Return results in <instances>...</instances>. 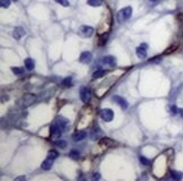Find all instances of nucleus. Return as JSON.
Segmentation results:
<instances>
[{"label": "nucleus", "instance_id": "obj_34", "mask_svg": "<svg viewBox=\"0 0 183 181\" xmlns=\"http://www.w3.org/2000/svg\"><path fill=\"white\" fill-rule=\"evenodd\" d=\"M180 114H181V117L183 118V109H181V110H180Z\"/></svg>", "mask_w": 183, "mask_h": 181}, {"label": "nucleus", "instance_id": "obj_25", "mask_svg": "<svg viewBox=\"0 0 183 181\" xmlns=\"http://www.w3.org/2000/svg\"><path fill=\"white\" fill-rule=\"evenodd\" d=\"M69 155H70V157H71V158H74V160H77V158L79 157V152H77V151H75V149H72Z\"/></svg>", "mask_w": 183, "mask_h": 181}, {"label": "nucleus", "instance_id": "obj_18", "mask_svg": "<svg viewBox=\"0 0 183 181\" xmlns=\"http://www.w3.org/2000/svg\"><path fill=\"white\" fill-rule=\"evenodd\" d=\"M171 177L172 179H174V180H181L183 178V174L181 172H178V171H172Z\"/></svg>", "mask_w": 183, "mask_h": 181}, {"label": "nucleus", "instance_id": "obj_9", "mask_svg": "<svg viewBox=\"0 0 183 181\" xmlns=\"http://www.w3.org/2000/svg\"><path fill=\"white\" fill-rule=\"evenodd\" d=\"M54 124H56V125H58L60 128L64 130V129L68 126L69 121H68L67 119H66V118H64V117H58L56 119V121H54Z\"/></svg>", "mask_w": 183, "mask_h": 181}, {"label": "nucleus", "instance_id": "obj_10", "mask_svg": "<svg viewBox=\"0 0 183 181\" xmlns=\"http://www.w3.org/2000/svg\"><path fill=\"white\" fill-rule=\"evenodd\" d=\"M12 35H14V37H15L16 40H19L22 36L25 35V30L23 27L18 26V27H16L15 30H14V33H12Z\"/></svg>", "mask_w": 183, "mask_h": 181}, {"label": "nucleus", "instance_id": "obj_1", "mask_svg": "<svg viewBox=\"0 0 183 181\" xmlns=\"http://www.w3.org/2000/svg\"><path fill=\"white\" fill-rule=\"evenodd\" d=\"M132 15V8L131 7H124L118 12V15H116V18H118V22H119L120 24H122L124 22H127Z\"/></svg>", "mask_w": 183, "mask_h": 181}, {"label": "nucleus", "instance_id": "obj_11", "mask_svg": "<svg viewBox=\"0 0 183 181\" xmlns=\"http://www.w3.org/2000/svg\"><path fill=\"white\" fill-rule=\"evenodd\" d=\"M52 164H53V160L50 158V157H48L47 160H44V161L42 162L41 168H42V170H44V171H48V170H50L52 168Z\"/></svg>", "mask_w": 183, "mask_h": 181}, {"label": "nucleus", "instance_id": "obj_4", "mask_svg": "<svg viewBox=\"0 0 183 181\" xmlns=\"http://www.w3.org/2000/svg\"><path fill=\"white\" fill-rule=\"evenodd\" d=\"M91 97H92V93L87 87H85V86L80 87V99L83 100V102H85V103L89 102Z\"/></svg>", "mask_w": 183, "mask_h": 181}, {"label": "nucleus", "instance_id": "obj_3", "mask_svg": "<svg viewBox=\"0 0 183 181\" xmlns=\"http://www.w3.org/2000/svg\"><path fill=\"white\" fill-rule=\"evenodd\" d=\"M101 118L103 119L104 121H112V119L114 118V113L112 111L111 109H103L101 111Z\"/></svg>", "mask_w": 183, "mask_h": 181}, {"label": "nucleus", "instance_id": "obj_5", "mask_svg": "<svg viewBox=\"0 0 183 181\" xmlns=\"http://www.w3.org/2000/svg\"><path fill=\"white\" fill-rule=\"evenodd\" d=\"M147 44L146 43H143V44L138 47L137 50H136V53H137V57L139 58V59H145L146 57H147Z\"/></svg>", "mask_w": 183, "mask_h": 181}, {"label": "nucleus", "instance_id": "obj_14", "mask_svg": "<svg viewBox=\"0 0 183 181\" xmlns=\"http://www.w3.org/2000/svg\"><path fill=\"white\" fill-rule=\"evenodd\" d=\"M103 62H104V64H110V66H116V59L114 58V57L108 56V57H104V58H103Z\"/></svg>", "mask_w": 183, "mask_h": 181}, {"label": "nucleus", "instance_id": "obj_30", "mask_svg": "<svg viewBox=\"0 0 183 181\" xmlns=\"http://www.w3.org/2000/svg\"><path fill=\"white\" fill-rule=\"evenodd\" d=\"M170 111H171L173 114H175V113H178L179 112V110H178V108L175 106V105H172L171 108H170Z\"/></svg>", "mask_w": 183, "mask_h": 181}, {"label": "nucleus", "instance_id": "obj_19", "mask_svg": "<svg viewBox=\"0 0 183 181\" xmlns=\"http://www.w3.org/2000/svg\"><path fill=\"white\" fill-rule=\"evenodd\" d=\"M103 2V0H87V4L89 6H93V7H97V6H101Z\"/></svg>", "mask_w": 183, "mask_h": 181}, {"label": "nucleus", "instance_id": "obj_8", "mask_svg": "<svg viewBox=\"0 0 183 181\" xmlns=\"http://www.w3.org/2000/svg\"><path fill=\"white\" fill-rule=\"evenodd\" d=\"M92 60V53L89 51H85L80 54L79 57V61L80 62H83V64H89Z\"/></svg>", "mask_w": 183, "mask_h": 181}, {"label": "nucleus", "instance_id": "obj_21", "mask_svg": "<svg viewBox=\"0 0 183 181\" xmlns=\"http://www.w3.org/2000/svg\"><path fill=\"white\" fill-rule=\"evenodd\" d=\"M54 145H57L60 148H66V147H67V143L64 141H54Z\"/></svg>", "mask_w": 183, "mask_h": 181}, {"label": "nucleus", "instance_id": "obj_31", "mask_svg": "<svg viewBox=\"0 0 183 181\" xmlns=\"http://www.w3.org/2000/svg\"><path fill=\"white\" fill-rule=\"evenodd\" d=\"M93 179H94V180H95V179H100V174H98V173H94V174H93Z\"/></svg>", "mask_w": 183, "mask_h": 181}, {"label": "nucleus", "instance_id": "obj_23", "mask_svg": "<svg viewBox=\"0 0 183 181\" xmlns=\"http://www.w3.org/2000/svg\"><path fill=\"white\" fill-rule=\"evenodd\" d=\"M0 5L2 8H8L10 6V0H0Z\"/></svg>", "mask_w": 183, "mask_h": 181}, {"label": "nucleus", "instance_id": "obj_32", "mask_svg": "<svg viewBox=\"0 0 183 181\" xmlns=\"http://www.w3.org/2000/svg\"><path fill=\"white\" fill-rule=\"evenodd\" d=\"M18 180H25V177H18V178H16V181H18Z\"/></svg>", "mask_w": 183, "mask_h": 181}, {"label": "nucleus", "instance_id": "obj_29", "mask_svg": "<svg viewBox=\"0 0 183 181\" xmlns=\"http://www.w3.org/2000/svg\"><path fill=\"white\" fill-rule=\"evenodd\" d=\"M139 160H140V162H141V163H143V165H148V164H149V161H148L146 157L140 156V157H139Z\"/></svg>", "mask_w": 183, "mask_h": 181}, {"label": "nucleus", "instance_id": "obj_6", "mask_svg": "<svg viewBox=\"0 0 183 181\" xmlns=\"http://www.w3.org/2000/svg\"><path fill=\"white\" fill-rule=\"evenodd\" d=\"M50 134H51V137L53 138H59L61 135H62V129L60 128L58 125H52L51 128H50Z\"/></svg>", "mask_w": 183, "mask_h": 181}, {"label": "nucleus", "instance_id": "obj_24", "mask_svg": "<svg viewBox=\"0 0 183 181\" xmlns=\"http://www.w3.org/2000/svg\"><path fill=\"white\" fill-rule=\"evenodd\" d=\"M105 74L104 70H96L94 74H93V78H98V77H102Z\"/></svg>", "mask_w": 183, "mask_h": 181}, {"label": "nucleus", "instance_id": "obj_16", "mask_svg": "<svg viewBox=\"0 0 183 181\" xmlns=\"http://www.w3.org/2000/svg\"><path fill=\"white\" fill-rule=\"evenodd\" d=\"M25 67L28 69V70H33L34 67H35V61L31 59V58H27L25 59Z\"/></svg>", "mask_w": 183, "mask_h": 181}, {"label": "nucleus", "instance_id": "obj_27", "mask_svg": "<svg viewBox=\"0 0 183 181\" xmlns=\"http://www.w3.org/2000/svg\"><path fill=\"white\" fill-rule=\"evenodd\" d=\"M106 40H108V34H103V35H102V39H101L100 41V47H103L104 43L106 42Z\"/></svg>", "mask_w": 183, "mask_h": 181}, {"label": "nucleus", "instance_id": "obj_28", "mask_svg": "<svg viewBox=\"0 0 183 181\" xmlns=\"http://www.w3.org/2000/svg\"><path fill=\"white\" fill-rule=\"evenodd\" d=\"M62 85H64V86H69V85H71V78H70V77L66 78V79L62 82Z\"/></svg>", "mask_w": 183, "mask_h": 181}, {"label": "nucleus", "instance_id": "obj_33", "mask_svg": "<svg viewBox=\"0 0 183 181\" xmlns=\"http://www.w3.org/2000/svg\"><path fill=\"white\" fill-rule=\"evenodd\" d=\"M148 1H149V2H151V4H155V2H157L158 0H148Z\"/></svg>", "mask_w": 183, "mask_h": 181}, {"label": "nucleus", "instance_id": "obj_7", "mask_svg": "<svg viewBox=\"0 0 183 181\" xmlns=\"http://www.w3.org/2000/svg\"><path fill=\"white\" fill-rule=\"evenodd\" d=\"M93 33H94V30H93V27H91V26H81L80 27V34L84 36V37H91L92 35H93Z\"/></svg>", "mask_w": 183, "mask_h": 181}, {"label": "nucleus", "instance_id": "obj_15", "mask_svg": "<svg viewBox=\"0 0 183 181\" xmlns=\"http://www.w3.org/2000/svg\"><path fill=\"white\" fill-rule=\"evenodd\" d=\"M100 144L101 145H104V146H113V145H116V141L108 138V137H104L100 141Z\"/></svg>", "mask_w": 183, "mask_h": 181}, {"label": "nucleus", "instance_id": "obj_12", "mask_svg": "<svg viewBox=\"0 0 183 181\" xmlns=\"http://www.w3.org/2000/svg\"><path fill=\"white\" fill-rule=\"evenodd\" d=\"M113 100L116 101V103L121 106L122 109H127L128 108V102L126 100H124L123 97H121V96H118V95H116V96L113 97Z\"/></svg>", "mask_w": 183, "mask_h": 181}, {"label": "nucleus", "instance_id": "obj_26", "mask_svg": "<svg viewBox=\"0 0 183 181\" xmlns=\"http://www.w3.org/2000/svg\"><path fill=\"white\" fill-rule=\"evenodd\" d=\"M57 4H60V5H62V6H64V7H68L69 6V0H54Z\"/></svg>", "mask_w": 183, "mask_h": 181}, {"label": "nucleus", "instance_id": "obj_22", "mask_svg": "<svg viewBox=\"0 0 183 181\" xmlns=\"http://www.w3.org/2000/svg\"><path fill=\"white\" fill-rule=\"evenodd\" d=\"M12 70L14 71V74H15V75H22V74L24 72V69L20 68V67H12Z\"/></svg>", "mask_w": 183, "mask_h": 181}, {"label": "nucleus", "instance_id": "obj_2", "mask_svg": "<svg viewBox=\"0 0 183 181\" xmlns=\"http://www.w3.org/2000/svg\"><path fill=\"white\" fill-rule=\"evenodd\" d=\"M36 101V96L34 94H25L24 96L22 97V101H20V105L23 108H27L29 105H32L34 102Z\"/></svg>", "mask_w": 183, "mask_h": 181}, {"label": "nucleus", "instance_id": "obj_20", "mask_svg": "<svg viewBox=\"0 0 183 181\" xmlns=\"http://www.w3.org/2000/svg\"><path fill=\"white\" fill-rule=\"evenodd\" d=\"M48 157H50V158H52V160H54V158L58 157V152H57L56 149H51V151H49Z\"/></svg>", "mask_w": 183, "mask_h": 181}, {"label": "nucleus", "instance_id": "obj_17", "mask_svg": "<svg viewBox=\"0 0 183 181\" xmlns=\"http://www.w3.org/2000/svg\"><path fill=\"white\" fill-rule=\"evenodd\" d=\"M98 135H102V133H101V130L97 127H96V129H94L93 131L91 133V138L93 139V141H95V139H97L98 138Z\"/></svg>", "mask_w": 183, "mask_h": 181}, {"label": "nucleus", "instance_id": "obj_13", "mask_svg": "<svg viewBox=\"0 0 183 181\" xmlns=\"http://www.w3.org/2000/svg\"><path fill=\"white\" fill-rule=\"evenodd\" d=\"M85 137H86V133L81 130V131H77V133L74 134V135H72V139L75 141H83Z\"/></svg>", "mask_w": 183, "mask_h": 181}]
</instances>
